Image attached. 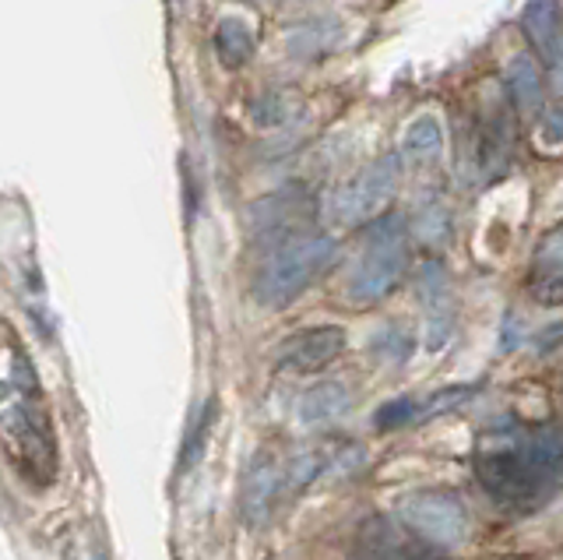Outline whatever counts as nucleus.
Instances as JSON below:
<instances>
[{
	"label": "nucleus",
	"mask_w": 563,
	"mask_h": 560,
	"mask_svg": "<svg viewBox=\"0 0 563 560\" xmlns=\"http://www.w3.org/2000/svg\"><path fill=\"white\" fill-rule=\"evenodd\" d=\"M521 29L528 43L536 46L545 75L553 81V92L563 96V14L556 0H528L521 11Z\"/></svg>",
	"instance_id": "8"
},
{
	"label": "nucleus",
	"mask_w": 563,
	"mask_h": 560,
	"mask_svg": "<svg viewBox=\"0 0 563 560\" xmlns=\"http://www.w3.org/2000/svg\"><path fill=\"white\" fill-rule=\"evenodd\" d=\"M507 92L510 102L521 110V113H536L539 102H542V78H539V67L532 57H515L507 64Z\"/></svg>",
	"instance_id": "16"
},
{
	"label": "nucleus",
	"mask_w": 563,
	"mask_h": 560,
	"mask_svg": "<svg viewBox=\"0 0 563 560\" xmlns=\"http://www.w3.org/2000/svg\"><path fill=\"white\" fill-rule=\"evenodd\" d=\"M0 349H4L8 371H0V444L18 472H25L35 483L53 480L57 448H53L49 413L40 402V384L32 377V366L22 349L14 345L11 331L0 325Z\"/></svg>",
	"instance_id": "2"
},
{
	"label": "nucleus",
	"mask_w": 563,
	"mask_h": 560,
	"mask_svg": "<svg viewBox=\"0 0 563 560\" xmlns=\"http://www.w3.org/2000/svg\"><path fill=\"white\" fill-rule=\"evenodd\" d=\"M349 413V388L339 381H324V384H313L310 392H303L296 406V419L307 427H324L334 424L339 416Z\"/></svg>",
	"instance_id": "13"
},
{
	"label": "nucleus",
	"mask_w": 563,
	"mask_h": 560,
	"mask_svg": "<svg viewBox=\"0 0 563 560\" xmlns=\"http://www.w3.org/2000/svg\"><path fill=\"white\" fill-rule=\"evenodd\" d=\"M345 353L342 325H313L289 336L278 349V366L289 374H317Z\"/></svg>",
	"instance_id": "7"
},
{
	"label": "nucleus",
	"mask_w": 563,
	"mask_h": 560,
	"mask_svg": "<svg viewBox=\"0 0 563 560\" xmlns=\"http://www.w3.org/2000/svg\"><path fill=\"white\" fill-rule=\"evenodd\" d=\"M556 339H563V321H560V325H553V328H545V331H542V336H539L536 342H542V345H539L542 353H550V349H556V345H560Z\"/></svg>",
	"instance_id": "21"
},
{
	"label": "nucleus",
	"mask_w": 563,
	"mask_h": 560,
	"mask_svg": "<svg viewBox=\"0 0 563 560\" xmlns=\"http://www.w3.org/2000/svg\"><path fill=\"white\" fill-rule=\"evenodd\" d=\"M216 54L225 67H243L254 57V36L240 19H222L216 29Z\"/></svg>",
	"instance_id": "17"
},
{
	"label": "nucleus",
	"mask_w": 563,
	"mask_h": 560,
	"mask_svg": "<svg viewBox=\"0 0 563 560\" xmlns=\"http://www.w3.org/2000/svg\"><path fill=\"white\" fill-rule=\"evenodd\" d=\"M398 521L405 532H412L422 547L430 550H457L472 536V518L465 512V504L451 490H412L398 501Z\"/></svg>",
	"instance_id": "5"
},
{
	"label": "nucleus",
	"mask_w": 563,
	"mask_h": 560,
	"mask_svg": "<svg viewBox=\"0 0 563 560\" xmlns=\"http://www.w3.org/2000/svg\"><path fill=\"white\" fill-rule=\"evenodd\" d=\"M532 293L542 304H563V226L550 230L536 248Z\"/></svg>",
	"instance_id": "12"
},
{
	"label": "nucleus",
	"mask_w": 563,
	"mask_h": 560,
	"mask_svg": "<svg viewBox=\"0 0 563 560\" xmlns=\"http://www.w3.org/2000/svg\"><path fill=\"white\" fill-rule=\"evenodd\" d=\"M539 138H542V145H550V149L563 145V110H553V113L542 117Z\"/></svg>",
	"instance_id": "20"
},
{
	"label": "nucleus",
	"mask_w": 563,
	"mask_h": 560,
	"mask_svg": "<svg viewBox=\"0 0 563 560\" xmlns=\"http://www.w3.org/2000/svg\"><path fill=\"white\" fill-rule=\"evenodd\" d=\"M475 480L504 515H536L563 486V433L542 427H493L475 451Z\"/></svg>",
	"instance_id": "1"
},
{
	"label": "nucleus",
	"mask_w": 563,
	"mask_h": 560,
	"mask_svg": "<svg viewBox=\"0 0 563 560\" xmlns=\"http://www.w3.org/2000/svg\"><path fill=\"white\" fill-rule=\"evenodd\" d=\"M515 160V128H510L507 113H497L483 128V145H479V169L489 180L504 177Z\"/></svg>",
	"instance_id": "14"
},
{
	"label": "nucleus",
	"mask_w": 563,
	"mask_h": 560,
	"mask_svg": "<svg viewBox=\"0 0 563 560\" xmlns=\"http://www.w3.org/2000/svg\"><path fill=\"white\" fill-rule=\"evenodd\" d=\"M500 560H539V557H500Z\"/></svg>",
	"instance_id": "22"
},
{
	"label": "nucleus",
	"mask_w": 563,
	"mask_h": 560,
	"mask_svg": "<svg viewBox=\"0 0 563 560\" xmlns=\"http://www.w3.org/2000/svg\"><path fill=\"white\" fill-rule=\"evenodd\" d=\"M334 257L339 243L328 233H299L268 251L264 265L254 275V300L261 307H286L296 296H303L317 278H321Z\"/></svg>",
	"instance_id": "3"
},
{
	"label": "nucleus",
	"mask_w": 563,
	"mask_h": 560,
	"mask_svg": "<svg viewBox=\"0 0 563 560\" xmlns=\"http://www.w3.org/2000/svg\"><path fill=\"white\" fill-rule=\"evenodd\" d=\"M356 547L360 560H440L437 550L422 547L412 532L398 529L387 518H369L356 536Z\"/></svg>",
	"instance_id": "11"
},
{
	"label": "nucleus",
	"mask_w": 563,
	"mask_h": 560,
	"mask_svg": "<svg viewBox=\"0 0 563 560\" xmlns=\"http://www.w3.org/2000/svg\"><path fill=\"white\" fill-rule=\"evenodd\" d=\"M419 300L427 310V349L440 353L454 331V293L440 261H427L419 268Z\"/></svg>",
	"instance_id": "10"
},
{
	"label": "nucleus",
	"mask_w": 563,
	"mask_h": 560,
	"mask_svg": "<svg viewBox=\"0 0 563 560\" xmlns=\"http://www.w3.org/2000/svg\"><path fill=\"white\" fill-rule=\"evenodd\" d=\"M398 177H401L398 155H380L377 163L363 166L356 177H349L328 198V219L334 226H366L380 219L387 201H391L398 190Z\"/></svg>",
	"instance_id": "6"
},
{
	"label": "nucleus",
	"mask_w": 563,
	"mask_h": 560,
	"mask_svg": "<svg viewBox=\"0 0 563 560\" xmlns=\"http://www.w3.org/2000/svg\"><path fill=\"white\" fill-rule=\"evenodd\" d=\"M282 490H286V469L278 465V459L272 451H257L254 462L246 465L243 486H240V518H243V525L257 529V525L268 521Z\"/></svg>",
	"instance_id": "9"
},
{
	"label": "nucleus",
	"mask_w": 563,
	"mask_h": 560,
	"mask_svg": "<svg viewBox=\"0 0 563 560\" xmlns=\"http://www.w3.org/2000/svg\"><path fill=\"white\" fill-rule=\"evenodd\" d=\"M444 152V131H440V120L422 113L416 117L409 128H405V138H401V155L412 163H433L437 155Z\"/></svg>",
	"instance_id": "15"
},
{
	"label": "nucleus",
	"mask_w": 563,
	"mask_h": 560,
	"mask_svg": "<svg viewBox=\"0 0 563 560\" xmlns=\"http://www.w3.org/2000/svg\"><path fill=\"white\" fill-rule=\"evenodd\" d=\"M419 419V402L412 395H401V398H391L387 406L377 409L374 416V427L377 430H398V427H409Z\"/></svg>",
	"instance_id": "19"
},
{
	"label": "nucleus",
	"mask_w": 563,
	"mask_h": 560,
	"mask_svg": "<svg viewBox=\"0 0 563 560\" xmlns=\"http://www.w3.org/2000/svg\"><path fill=\"white\" fill-rule=\"evenodd\" d=\"M409 272V230L401 216H380L369 222L363 237V251L349 272V300L377 304Z\"/></svg>",
	"instance_id": "4"
},
{
	"label": "nucleus",
	"mask_w": 563,
	"mask_h": 560,
	"mask_svg": "<svg viewBox=\"0 0 563 560\" xmlns=\"http://www.w3.org/2000/svg\"><path fill=\"white\" fill-rule=\"evenodd\" d=\"M479 395V384H457V388H444V392H437L430 395L427 402H419V419H433L440 413H451L457 406H465L468 398Z\"/></svg>",
	"instance_id": "18"
}]
</instances>
